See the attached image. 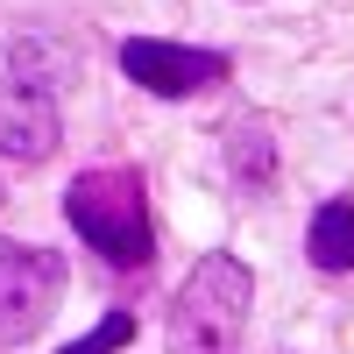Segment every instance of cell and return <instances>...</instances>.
Instances as JSON below:
<instances>
[{
    "label": "cell",
    "instance_id": "obj_8",
    "mask_svg": "<svg viewBox=\"0 0 354 354\" xmlns=\"http://www.w3.org/2000/svg\"><path fill=\"white\" fill-rule=\"evenodd\" d=\"M128 340H135V312H121V305H113V312H106L100 326L85 333V340H71V347H57V354H121Z\"/></svg>",
    "mask_w": 354,
    "mask_h": 354
},
{
    "label": "cell",
    "instance_id": "obj_3",
    "mask_svg": "<svg viewBox=\"0 0 354 354\" xmlns=\"http://www.w3.org/2000/svg\"><path fill=\"white\" fill-rule=\"evenodd\" d=\"M64 298V255L43 241H0V347L50 326Z\"/></svg>",
    "mask_w": 354,
    "mask_h": 354
},
{
    "label": "cell",
    "instance_id": "obj_4",
    "mask_svg": "<svg viewBox=\"0 0 354 354\" xmlns=\"http://www.w3.org/2000/svg\"><path fill=\"white\" fill-rule=\"evenodd\" d=\"M121 71L156 100H192V93H213L227 85V50H198V43H170V36H128L121 50Z\"/></svg>",
    "mask_w": 354,
    "mask_h": 354
},
{
    "label": "cell",
    "instance_id": "obj_7",
    "mask_svg": "<svg viewBox=\"0 0 354 354\" xmlns=\"http://www.w3.org/2000/svg\"><path fill=\"white\" fill-rule=\"evenodd\" d=\"M305 255H312L326 277H347V270H354V198H326V205L312 213Z\"/></svg>",
    "mask_w": 354,
    "mask_h": 354
},
{
    "label": "cell",
    "instance_id": "obj_2",
    "mask_svg": "<svg viewBox=\"0 0 354 354\" xmlns=\"http://www.w3.org/2000/svg\"><path fill=\"white\" fill-rule=\"evenodd\" d=\"M248 312H255V270L241 255H198L185 283L170 290V319H163V347L170 354H241L248 333Z\"/></svg>",
    "mask_w": 354,
    "mask_h": 354
},
{
    "label": "cell",
    "instance_id": "obj_6",
    "mask_svg": "<svg viewBox=\"0 0 354 354\" xmlns=\"http://www.w3.org/2000/svg\"><path fill=\"white\" fill-rule=\"evenodd\" d=\"M220 149H227V177L241 192H270L277 185V128L262 121V113H234Z\"/></svg>",
    "mask_w": 354,
    "mask_h": 354
},
{
    "label": "cell",
    "instance_id": "obj_5",
    "mask_svg": "<svg viewBox=\"0 0 354 354\" xmlns=\"http://www.w3.org/2000/svg\"><path fill=\"white\" fill-rule=\"evenodd\" d=\"M57 100L50 93H28V85H15V93H0V156L8 163H50L57 156Z\"/></svg>",
    "mask_w": 354,
    "mask_h": 354
},
{
    "label": "cell",
    "instance_id": "obj_1",
    "mask_svg": "<svg viewBox=\"0 0 354 354\" xmlns=\"http://www.w3.org/2000/svg\"><path fill=\"white\" fill-rule=\"evenodd\" d=\"M64 220L106 270H149L156 234H149V185L135 163H100L64 185Z\"/></svg>",
    "mask_w": 354,
    "mask_h": 354
}]
</instances>
